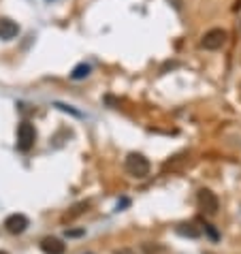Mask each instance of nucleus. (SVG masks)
<instances>
[{"label": "nucleus", "instance_id": "8", "mask_svg": "<svg viewBox=\"0 0 241 254\" xmlns=\"http://www.w3.org/2000/svg\"><path fill=\"white\" fill-rule=\"evenodd\" d=\"M88 75H90V64H86V62H81V64H77L70 70V79L73 81H81V79H86Z\"/></svg>", "mask_w": 241, "mask_h": 254}, {"label": "nucleus", "instance_id": "10", "mask_svg": "<svg viewBox=\"0 0 241 254\" xmlns=\"http://www.w3.org/2000/svg\"><path fill=\"white\" fill-rule=\"evenodd\" d=\"M203 229H205V231H207V233H209V237H211V239H214V242H218V231H216L214 227H211V224H207V222H203Z\"/></svg>", "mask_w": 241, "mask_h": 254}, {"label": "nucleus", "instance_id": "7", "mask_svg": "<svg viewBox=\"0 0 241 254\" xmlns=\"http://www.w3.org/2000/svg\"><path fill=\"white\" fill-rule=\"evenodd\" d=\"M41 250L45 254H62L66 250V246L58 237H45V239H41Z\"/></svg>", "mask_w": 241, "mask_h": 254}, {"label": "nucleus", "instance_id": "4", "mask_svg": "<svg viewBox=\"0 0 241 254\" xmlns=\"http://www.w3.org/2000/svg\"><path fill=\"white\" fill-rule=\"evenodd\" d=\"M196 201H198V209L205 211V214H209V216H214L216 211L220 209V201H218V196H216L214 192H211V190H207V188H201V190H198Z\"/></svg>", "mask_w": 241, "mask_h": 254}, {"label": "nucleus", "instance_id": "11", "mask_svg": "<svg viewBox=\"0 0 241 254\" xmlns=\"http://www.w3.org/2000/svg\"><path fill=\"white\" fill-rule=\"evenodd\" d=\"M0 254H6V252H4V250H0Z\"/></svg>", "mask_w": 241, "mask_h": 254}, {"label": "nucleus", "instance_id": "5", "mask_svg": "<svg viewBox=\"0 0 241 254\" xmlns=\"http://www.w3.org/2000/svg\"><path fill=\"white\" fill-rule=\"evenodd\" d=\"M28 227H30V220H28L24 214H11L4 220V229L9 231L11 235H19V233H24Z\"/></svg>", "mask_w": 241, "mask_h": 254}, {"label": "nucleus", "instance_id": "6", "mask_svg": "<svg viewBox=\"0 0 241 254\" xmlns=\"http://www.w3.org/2000/svg\"><path fill=\"white\" fill-rule=\"evenodd\" d=\"M19 34V26L9 17H0V39L2 41H11Z\"/></svg>", "mask_w": 241, "mask_h": 254}, {"label": "nucleus", "instance_id": "9", "mask_svg": "<svg viewBox=\"0 0 241 254\" xmlns=\"http://www.w3.org/2000/svg\"><path fill=\"white\" fill-rule=\"evenodd\" d=\"M192 227L194 224H180V227H177V233H180V235H188V237H198V231Z\"/></svg>", "mask_w": 241, "mask_h": 254}, {"label": "nucleus", "instance_id": "3", "mask_svg": "<svg viewBox=\"0 0 241 254\" xmlns=\"http://www.w3.org/2000/svg\"><path fill=\"white\" fill-rule=\"evenodd\" d=\"M226 37H229V34H226V30H222V28H211V30L203 34L201 47L209 49V52H216V49H220L226 43Z\"/></svg>", "mask_w": 241, "mask_h": 254}, {"label": "nucleus", "instance_id": "1", "mask_svg": "<svg viewBox=\"0 0 241 254\" xmlns=\"http://www.w3.org/2000/svg\"><path fill=\"white\" fill-rule=\"evenodd\" d=\"M124 169L128 175H132V178H145V175H150V160H147L143 154L132 152L126 156Z\"/></svg>", "mask_w": 241, "mask_h": 254}, {"label": "nucleus", "instance_id": "2", "mask_svg": "<svg viewBox=\"0 0 241 254\" xmlns=\"http://www.w3.org/2000/svg\"><path fill=\"white\" fill-rule=\"evenodd\" d=\"M34 141H37V130L30 122H22L17 128V150L19 152H30Z\"/></svg>", "mask_w": 241, "mask_h": 254}]
</instances>
